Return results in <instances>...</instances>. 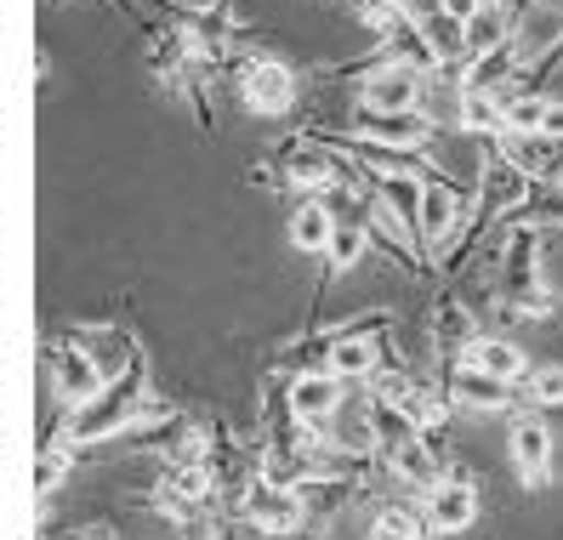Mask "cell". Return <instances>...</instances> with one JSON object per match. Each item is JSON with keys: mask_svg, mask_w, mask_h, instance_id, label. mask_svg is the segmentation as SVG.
Wrapping results in <instances>:
<instances>
[{"mask_svg": "<svg viewBox=\"0 0 563 540\" xmlns=\"http://www.w3.org/2000/svg\"><path fill=\"white\" fill-rule=\"evenodd\" d=\"M421 69H410V63L399 57H382L371 75H364L358 86V109H376V114H410L416 97H421Z\"/></svg>", "mask_w": 563, "mask_h": 540, "instance_id": "obj_1", "label": "cell"}, {"mask_svg": "<svg viewBox=\"0 0 563 540\" xmlns=\"http://www.w3.org/2000/svg\"><path fill=\"white\" fill-rule=\"evenodd\" d=\"M421 518H427V535H461V529H473V518H478V489H473L467 472H444V478L427 489Z\"/></svg>", "mask_w": 563, "mask_h": 540, "instance_id": "obj_2", "label": "cell"}, {"mask_svg": "<svg viewBox=\"0 0 563 540\" xmlns=\"http://www.w3.org/2000/svg\"><path fill=\"white\" fill-rule=\"evenodd\" d=\"M245 518H251V529H262V535L290 540L296 529L308 524V506H302V495H296V489L256 478V484L245 489Z\"/></svg>", "mask_w": 563, "mask_h": 540, "instance_id": "obj_3", "label": "cell"}, {"mask_svg": "<svg viewBox=\"0 0 563 540\" xmlns=\"http://www.w3.org/2000/svg\"><path fill=\"white\" fill-rule=\"evenodd\" d=\"M240 97H245L251 114L279 120V114L296 109V75L285 69V63H274V57H256V63H245V75H240Z\"/></svg>", "mask_w": 563, "mask_h": 540, "instance_id": "obj_4", "label": "cell"}, {"mask_svg": "<svg viewBox=\"0 0 563 540\" xmlns=\"http://www.w3.org/2000/svg\"><path fill=\"white\" fill-rule=\"evenodd\" d=\"M353 125H358V143H376V148H393V154H427V148H433V137H439V131L427 125L416 109H410V114H376V109H358Z\"/></svg>", "mask_w": 563, "mask_h": 540, "instance_id": "obj_5", "label": "cell"}, {"mask_svg": "<svg viewBox=\"0 0 563 540\" xmlns=\"http://www.w3.org/2000/svg\"><path fill=\"white\" fill-rule=\"evenodd\" d=\"M507 450H512V466L529 489H541L552 478V432L541 416H518L512 432H507Z\"/></svg>", "mask_w": 563, "mask_h": 540, "instance_id": "obj_6", "label": "cell"}, {"mask_svg": "<svg viewBox=\"0 0 563 540\" xmlns=\"http://www.w3.org/2000/svg\"><path fill=\"white\" fill-rule=\"evenodd\" d=\"M131 410H137V398H131V382H125L120 393H109V387H103L91 404H80V410H75L69 438H75V444H86V438H109V432L131 427Z\"/></svg>", "mask_w": 563, "mask_h": 540, "instance_id": "obj_7", "label": "cell"}, {"mask_svg": "<svg viewBox=\"0 0 563 540\" xmlns=\"http://www.w3.org/2000/svg\"><path fill=\"white\" fill-rule=\"evenodd\" d=\"M336 410H342V382L336 376L313 370V376L290 382V416H296V427H330Z\"/></svg>", "mask_w": 563, "mask_h": 540, "instance_id": "obj_8", "label": "cell"}, {"mask_svg": "<svg viewBox=\"0 0 563 540\" xmlns=\"http://www.w3.org/2000/svg\"><path fill=\"white\" fill-rule=\"evenodd\" d=\"M461 364H473V370H484V376L507 382V387H518L529 376V353L518 342H507V335H473V342L461 348Z\"/></svg>", "mask_w": 563, "mask_h": 540, "instance_id": "obj_9", "label": "cell"}, {"mask_svg": "<svg viewBox=\"0 0 563 540\" xmlns=\"http://www.w3.org/2000/svg\"><path fill=\"white\" fill-rule=\"evenodd\" d=\"M52 393L57 404H69V410H80V404H91L97 393H103V376H97V364L75 348H57L52 353Z\"/></svg>", "mask_w": 563, "mask_h": 540, "instance_id": "obj_10", "label": "cell"}, {"mask_svg": "<svg viewBox=\"0 0 563 540\" xmlns=\"http://www.w3.org/2000/svg\"><path fill=\"white\" fill-rule=\"evenodd\" d=\"M512 393H518V387L484 376V370H473V364H455V376H450V387H444V398L461 404V410H507Z\"/></svg>", "mask_w": 563, "mask_h": 540, "instance_id": "obj_11", "label": "cell"}, {"mask_svg": "<svg viewBox=\"0 0 563 540\" xmlns=\"http://www.w3.org/2000/svg\"><path fill=\"white\" fill-rule=\"evenodd\" d=\"M376 370H382V342L371 330L342 335V342L330 348V359H324V376H336V382H371Z\"/></svg>", "mask_w": 563, "mask_h": 540, "instance_id": "obj_12", "label": "cell"}, {"mask_svg": "<svg viewBox=\"0 0 563 540\" xmlns=\"http://www.w3.org/2000/svg\"><path fill=\"white\" fill-rule=\"evenodd\" d=\"M330 228H336V206H330V199H308V206H296V217H290V245L308 251V256H324Z\"/></svg>", "mask_w": 563, "mask_h": 540, "instance_id": "obj_13", "label": "cell"}, {"mask_svg": "<svg viewBox=\"0 0 563 540\" xmlns=\"http://www.w3.org/2000/svg\"><path fill=\"white\" fill-rule=\"evenodd\" d=\"M387 461H393V472H399L405 484H416V489H433V484L444 478V466L433 461V450H427V438H410V444L387 450Z\"/></svg>", "mask_w": 563, "mask_h": 540, "instance_id": "obj_14", "label": "cell"}, {"mask_svg": "<svg viewBox=\"0 0 563 540\" xmlns=\"http://www.w3.org/2000/svg\"><path fill=\"white\" fill-rule=\"evenodd\" d=\"M371 256V233H364V222H342L330 228V245H324V262L336 267V274H353V267Z\"/></svg>", "mask_w": 563, "mask_h": 540, "instance_id": "obj_15", "label": "cell"}, {"mask_svg": "<svg viewBox=\"0 0 563 540\" xmlns=\"http://www.w3.org/2000/svg\"><path fill=\"white\" fill-rule=\"evenodd\" d=\"M518 393H523V404H536V410H563V364H529Z\"/></svg>", "mask_w": 563, "mask_h": 540, "instance_id": "obj_16", "label": "cell"}, {"mask_svg": "<svg viewBox=\"0 0 563 540\" xmlns=\"http://www.w3.org/2000/svg\"><path fill=\"white\" fill-rule=\"evenodd\" d=\"M371 540H427V518L416 513V506H382L376 524H371Z\"/></svg>", "mask_w": 563, "mask_h": 540, "instance_id": "obj_17", "label": "cell"}, {"mask_svg": "<svg viewBox=\"0 0 563 540\" xmlns=\"http://www.w3.org/2000/svg\"><path fill=\"white\" fill-rule=\"evenodd\" d=\"M63 472H69V450H52V455L41 461V472H35V484H41V495H52V489L63 484Z\"/></svg>", "mask_w": 563, "mask_h": 540, "instance_id": "obj_18", "label": "cell"}, {"mask_svg": "<svg viewBox=\"0 0 563 540\" xmlns=\"http://www.w3.org/2000/svg\"><path fill=\"white\" fill-rule=\"evenodd\" d=\"M75 540H109V535H75Z\"/></svg>", "mask_w": 563, "mask_h": 540, "instance_id": "obj_19", "label": "cell"}, {"mask_svg": "<svg viewBox=\"0 0 563 540\" xmlns=\"http://www.w3.org/2000/svg\"><path fill=\"white\" fill-rule=\"evenodd\" d=\"M552 7H563V0H552Z\"/></svg>", "mask_w": 563, "mask_h": 540, "instance_id": "obj_20", "label": "cell"}]
</instances>
